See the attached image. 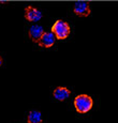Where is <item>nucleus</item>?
<instances>
[{
    "mask_svg": "<svg viewBox=\"0 0 118 123\" xmlns=\"http://www.w3.org/2000/svg\"><path fill=\"white\" fill-rule=\"evenodd\" d=\"M73 12L79 17H87L91 14L90 4L87 1H76L73 6Z\"/></svg>",
    "mask_w": 118,
    "mask_h": 123,
    "instance_id": "obj_3",
    "label": "nucleus"
},
{
    "mask_svg": "<svg viewBox=\"0 0 118 123\" xmlns=\"http://www.w3.org/2000/svg\"><path fill=\"white\" fill-rule=\"evenodd\" d=\"M43 33H44V29L40 25H32L28 30V35H29L30 40L32 42H34V43H37L39 41Z\"/></svg>",
    "mask_w": 118,
    "mask_h": 123,
    "instance_id": "obj_6",
    "label": "nucleus"
},
{
    "mask_svg": "<svg viewBox=\"0 0 118 123\" xmlns=\"http://www.w3.org/2000/svg\"><path fill=\"white\" fill-rule=\"evenodd\" d=\"M71 91L67 87H57L55 90L53 91V95L56 100L58 101H65L67 100L70 96Z\"/></svg>",
    "mask_w": 118,
    "mask_h": 123,
    "instance_id": "obj_7",
    "label": "nucleus"
},
{
    "mask_svg": "<svg viewBox=\"0 0 118 123\" xmlns=\"http://www.w3.org/2000/svg\"><path fill=\"white\" fill-rule=\"evenodd\" d=\"M24 16H25V18L28 22L37 23L42 18V13H41V11H39L34 6H28L25 8V14H24Z\"/></svg>",
    "mask_w": 118,
    "mask_h": 123,
    "instance_id": "obj_5",
    "label": "nucleus"
},
{
    "mask_svg": "<svg viewBox=\"0 0 118 123\" xmlns=\"http://www.w3.org/2000/svg\"><path fill=\"white\" fill-rule=\"evenodd\" d=\"M93 101L87 94H79L74 98V107L79 113H87L92 108Z\"/></svg>",
    "mask_w": 118,
    "mask_h": 123,
    "instance_id": "obj_1",
    "label": "nucleus"
},
{
    "mask_svg": "<svg viewBox=\"0 0 118 123\" xmlns=\"http://www.w3.org/2000/svg\"><path fill=\"white\" fill-rule=\"evenodd\" d=\"M1 64H2V58L0 57V67H1Z\"/></svg>",
    "mask_w": 118,
    "mask_h": 123,
    "instance_id": "obj_9",
    "label": "nucleus"
},
{
    "mask_svg": "<svg viewBox=\"0 0 118 123\" xmlns=\"http://www.w3.org/2000/svg\"><path fill=\"white\" fill-rule=\"evenodd\" d=\"M27 123H42V113L39 110H31L28 113Z\"/></svg>",
    "mask_w": 118,
    "mask_h": 123,
    "instance_id": "obj_8",
    "label": "nucleus"
},
{
    "mask_svg": "<svg viewBox=\"0 0 118 123\" xmlns=\"http://www.w3.org/2000/svg\"><path fill=\"white\" fill-rule=\"evenodd\" d=\"M51 31L55 34L57 40H65L70 35L71 32V27L70 25L65 20L57 19L54 23L53 27H52Z\"/></svg>",
    "mask_w": 118,
    "mask_h": 123,
    "instance_id": "obj_2",
    "label": "nucleus"
},
{
    "mask_svg": "<svg viewBox=\"0 0 118 123\" xmlns=\"http://www.w3.org/2000/svg\"><path fill=\"white\" fill-rule=\"evenodd\" d=\"M56 40L57 39H56L55 34L52 31H44V33L42 34L40 40L37 42V44L41 47H44V48H49L55 44Z\"/></svg>",
    "mask_w": 118,
    "mask_h": 123,
    "instance_id": "obj_4",
    "label": "nucleus"
}]
</instances>
